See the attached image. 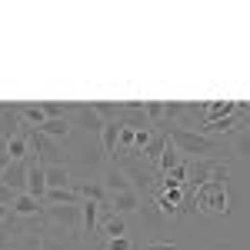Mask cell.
<instances>
[{"label": "cell", "mask_w": 250, "mask_h": 250, "mask_svg": "<svg viewBox=\"0 0 250 250\" xmlns=\"http://www.w3.org/2000/svg\"><path fill=\"white\" fill-rule=\"evenodd\" d=\"M167 137H170V144L184 157H187V160H197V157H213V150H217V140H213V137H207V134H200V130L170 127V130H167Z\"/></svg>", "instance_id": "obj_1"}, {"label": "cell", "mask_w": 250, "mask_h": 250, "mask_svg": "<svg viewBox=\"0 0 250 250\" xmlns=\"http://www.w3.org/2000/svg\"><path fill=\"white\" fill-rule=\"evenodd\" d=\"M43 213H47V220L60 227V230H67V237H77L83 230V210H80V204H63V207H50V204H43Z\"/></svg>", "instance_id": "obj_2"}, {"label": "cell", "mask_w": 250, "mask_h": 250, "mask_svg": "<svg viewBox=\"0 0 250 250\" xmlns=\"http://www.w3.org/2000/svg\"><path fill=\"white\" fill-rule=\"evenodd\" d=\"M193 200H197V207L207 213H227V187L224 184H204V187H197L193 190Z\"/></svg>", "instance_id": "obj_3"}, {"label": "cell", "mask_w": 250, "mask_h": 250, "mask_svg": "<svg viewBox=\"0 0 250 250\" xmlns=\"http://www.w3.org/2000/svg\"><path fill=\"white\" fill-rule=\"evenodd\" d=\"M97 237H100V240L127 237V217H124V213H114L110 207H100V224H97Z\"/></svg>", "instance_id": "obj_4"}, {"label": "cell", "mask_w": 250, "mask_h": 250, "mask_svg": "<svg viewBox=\"0 0 250 250\" xmlns=\"http://www.w3.org/2000/svg\"><path fill=\"white\" fill-rule=\"evenodd\" d=\"M100 184H104V190L110 193V197H117V193H127V190H134V184H130V177L124 173V167L120 164H107L104 167V173H100Z\"/></svg>", "instance_id": "obj_5"}, {"label": "cell", "mask_w": 250, "mask_h": 250, "mask_svg": "<svg viewBox=\"0 0 250 250\" xmlns=\"http://www.w3.org/2000/svg\"><path fill=\"white\" fill-rule=\"evenodd\" d=\"M27 193L37 200L47 197V164H40L37 157L27 160Z\"/></svg>", "instance_id": "obj_6"}, {"label": "cell", "mask_w": 250, "mask_h": 250, "mask_svg": "<svg viewBox=\"0 0 250 250\" xmlns=\"http://www.w3.org/2000/svg\"><path fill=\"white\" fill-rule=\"evenodd\" d=\"M0 184H7L14 193H27V160H10V167L0 173Z\"/></svg>", "instance_id": "obj_7"}, {"label": "cell", "mask_w": 250, "mask_h": 250, "mask_svg": "<svg viewBox=\"0 0 250 250\" xmlns=\"http://www.w3.org/2000/svg\"><path fill=\"white\" fill-rule=\"evenodd\" d=\"M27 130H30V124L23 120V130H20V134H14L10 140H3V150H7V157H10V160H27V157H30V140H27Z\"/></svg>", "instance_id": "obj_8"}, {"label": "cell", "mask_w": 250, "mask_h": 250, "mask_svg": "<svg viewBox=\"0 0 250 250\" xmlns=\"http://www.w3.org/2000/svg\"><path fill=\"white\" fill-rule=\"evenodd\" d=\"M117 137H120V117L117 120H107L104 130H100V147H104L107 164H114V157H117Z\"/></svg>", "instance_id": "obj_9"}, {"label": "cell", "mask_w": 250, "mask_h": 250, "mask_svg": "<svg viewBox=\"0 0 250 250\" xmlns=\"http://www.w3.org/2000/svg\"><path fill=\"white\" fill-rule=\"evenodd\" d=\"M140 204H144V197H140V190H127V193H117V197H110V210L114 213H140Z\"/></svg>", "instance_id": "obj_10"}, {"label": "cell", "mask_w": 250, "mask_h": 250, "mask_svg": "<svg viewBox=\"0 0 250 250\" xmlns=\"http://www.w3.org/2000/svg\"><path fill=\"white\" fill-rule=\"evenodd\" d=\"M74 114H77V127H83L90 137H100V130H104V120L94 114V107H90V104H80V107H74Z\"/></svg>", "instance_id": "obj_11"}, {"label": "cell", "mask_w": 250, "mask_h": 250, "mask_svg": "<svg viewBox=\"0 0 250 250\" xmlns=\"http://www.w3.org/2000/svg\"><path fill=\"white\" fill-rule=\"evenodd\" d=\"M60 187H74V170L67 164H50L47 167V190H60Z\"/></svg>", "instance_id": "obj_12"}, {"label": "cell", "mask_w": 250, "mask_h": 250, "mask_svg": "<svg viewBox=\"0 0 250 250\" xmlns=\"http://www.w3.org/2000/svg\"><path fill=\"white\" fill-rule=\"evenodd\" d=\"M77 190H80V200H94V204H100V207H110V193L104 190L100 177H97V180H83V184H77Z\"/></svg>", "instance_id": "obj_13"}, {"label": "cell", "mask_w": 250, "mask_h": 250, "mask_svg": "<svg viewBox=\"0 0 250 250\" xmlns=\"http://www.w3.org/2000/svg\"><path fill=\"white\" fill-rule=\"evenodd\" d=\"M37 213H43V200L30 197V193L14 197V217H37Z\"/></svg>", "instance_id": "obj_14"}, {"label": "cell", "mask_w": 250, "mask_h": 250, "mask_svg": "<svg viewBox=\"0 0 250 250\" xmlns=\"http://www.w3.org/2000/svg\"><path fill=\"white\" fill-rule=\"evenodd\" d=\"M43 204H50V207H63V204H80V190H77V184H74V187H60V190H47Z\"/></svg>", "instance_id": "obj_15"}, {"label": "cell", "mask_w": 250, "mask_h": 250, "mask_svg": "<svg viewBox=\"0 0 250 250\" xmlns=\"http://www.w3.org/2000/svg\"><path fill=\"white\" fill-rule=\"evenodd\" d=\"M43 137H50V140H57V137H67L70 134V120L67 117H50V120H43L37 127Z\"/></svg>", "instance_id": "obj_16"}, {"label": "cell", "mask_w": 250, "mask_h": 250, "mask_svg": "<svg viewBox=\"0 0 250 250\" xmlns=\"http://www.w3.org/2000/svg\"><path fill=\"white\" fill-rule=\"evenodd\" d=\"M167 144H170V137L157 130V134H154V140H150V144H147V147L140 150V160H150V164H157V160H160V154L167 150Z\"/></svg>", "instance_id": "obj_17"}, {"label": "cell", "mask_w": 250, "mask_h": 250, "mask_svg": "<svg viewBox=\"0 0 250 250\" xmlns=\"http://www.w3.org/2000/svg\"><path fill=\"white\" fill-rule=\"evenodd\" d=\"M184 160H187V157L180 154V150H177L173 144H167V150H164V154H160V160H157V173L164 177V173H170L173 167H180Z\"/></svg>", "instance_id": "obj_18"}, {"label": "cell", "mask_w": 250, "mask_h": 250, "mask_svg": "<svg viewBox=\"0 0 250 250\" xmlns=\"http://www.w3.org/2000/svg\"><path fill=\"white\" fill-rule=\"evenodd\" d=\"M80 210H83V230L97 237V224H100V204H94V200H80Z\"/></svg>", "instance_id": "obj_19"}, {"label": "cell", "mask_w": 250, "mask_h": 250, "mask_svg": "<svg viewBox=\"0 0 250 250\" xmlns=\"http://www.w3.org/2000/svg\"><path fill=\"white\" fill-rule=\"evenodd\" d=\"M230 150H233V157H240V160H250V127H244L240 134L233 137Z\"/></svg>", "instance_id": "obj_20"}, {"label": "cell", "mask_w": 250, "mask_h": 250, "mask_svg": "<svg viewBox=\"0 0 250 250\" xmlns=\"http://www.w3.org/2000/svg\"><path fill=\"white\" fill-rule=\"evenodd\" d=\"M90 107H94V114L100 117L104 124H107V120H117V117H120V110H124L120 104H104V100H94Z\"/></svg>", "instance_id": "obj_21"}, {"label": "cell", "mask_w": 250, "mask_h": 250, "mask_svg": "<svg viewBox=\"0 0 250 250\" xmlns=\"http://www.w3.org/2000/svg\"><path fill=\"white\" fill-rule=\"evenodd\" d=\"M104 250H134L130 237H114V240H104Z\"/></svg>", "instance_id": "obj_22"}, {"label": "cell", "mask_w": 250, "mask_h": 250, "mask_svg": "<svg viewBox=\"0 0 250 250\" xmlns=\"http://www.w3.org/2000/svg\"><path fill=\"white\" fill-rule=\"evenodd\" d=\"M144 250H177L173 240H150V244H144Z\"/></svg>", "instance_id": "obj_23"}, {"label": "cell", "mask_w": 250, "mask_h": 250, "mask_svg": "<svg viewBox=\"0 0 250 250\" xmlns=\"http://www.w3.org/2000/svg\"><path fill=\"white\" fill-rule=\"evenodd\" d=\"M14 197H17V193L10 190L7 184H0V204H10V207H14Z\"/></svg>", "instance_id": "obj_24"}, {"label": "cell", "mask_w": 250, "mask_h": 250, "mask_svg": "<svg viewBox=\"0 0 250 250\" xmlns=\"http://www.w3.org/2000/svg\"><path fill=\"white\" fill-rule=\"evenodd\" d=\"M7 220H14V207H10V204H0V227H3Z\"/></svg>", "instance_id": "obj_25"}, {"label": "cell", "mask_w": 250, "mask_h": 250, "mask_svg": "<svg viewBox=\"0 0 250 250\" xmlns=\"http://www.w3.org/2000/svg\"><path fill=\"white\" fill-rule=\"evenodd\" d=\"M10 167V157H7V150H3V144H0V173Z\"/></svg>", "instance_id": "obj_26"}, {"label": "cell", "mask_w": 250, "mask_h": 250, "mask_svg": "<svg viewBox=\"0 0 250 250\" xmlns=\"http://www.w3.org/2000/svg\"><path fill=\"white\" fill-rule=\"evenodd\" d=\"M0 250H10V233L0 227Z\"/></svg>", "instance_id": "obj_27"}, {"label": "cell", "mask_w": 250, "mask_h": 250, "mask_svg": "<svg viewBox=\"0 0 250 250\" xmlns=\"http://www.w3.org/2000/svg\"><path fill=\"white\" fill-rule=\"evenodd\" d=\"M30 250H43V244H30Z\"/></svg>", "instance_id": "obj_28"}, {"label": "cell", "mask_w": 250, "mask_h": 250, "mask_svg": "<svg viewBox=\"0 0 250 250\" xmlns=\"http://www.w3.org/2000/svg\"><path fill=\"white\" fill-rule=\"evenodd\" d=\"M247 127H250V110H247Z\"/></svg>", "instance_id": "obj_29"}]
</instances>
